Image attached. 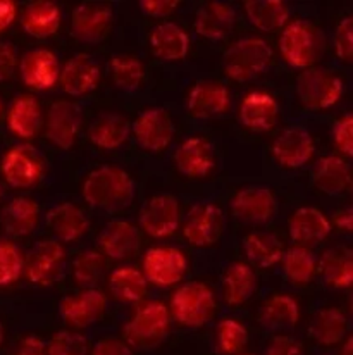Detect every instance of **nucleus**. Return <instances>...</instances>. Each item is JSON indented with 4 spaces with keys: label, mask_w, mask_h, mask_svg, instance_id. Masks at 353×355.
I'll list each match as a JSON object with an SVG mask.
<instances>
[{
    "label": "nucleus",
    "mask_w": 353,
    "mask_h": 355,
    "mask_svg": "<svg viewBox=\"0 0 353 355\" xmlns=\"http://www.w3.org/2000/svg\"><path fill=\"white\" fill-rule=\"evenodd\" d=\"M112 17V9L105 3L84 2L71 14V31L84 44H97L107 37Z\"/></svg>",
    "instance_id": "nucleus-14"
},
{
    "label": "nucleus",
    "mask_w": 353,
    "mask_h": 355,
    "mask_svg": "<svg viewBox=\"0 0 353 355\" xmlns=\"http://www.w3.org/2000/svg\"><path fill=\"white\" fill-rule=\"evenodd\" d=\"M282 271L295 286H305L312 282L317 269V259L309 248L291 247L282 254Z\"/></svg>",
    "instance_id": "nucleus-39"
},
{
    "label": "nucleus",
    "mask_w": 353,
    "mask_h": 355,
    "mask_svg": "<svg viewBox=\"0 0 353 355\" xmlns=\"http://www.w3.org/2000/svg\"><path fill=\"white\" fill-rule=\"evenodd\" d=\"M243 248L248 261L264 269L276 266L284 254L280 238L266 232L250 233L243 241Z\"/></svg>",
    "instance_id": "nucleus-37"
},
{
    "label": "nucleus",
    "mask_w": 353,
    "mask_h": 355,
    "mask_svg": "<svg viewBox=\"0 0 353 355\" xmlns=\"http://www.w3.org/2000/svg\"><path fill=\"white\" fill-rule=\"evenodd\" d=\"M47 355H88V342L81 333L57 331L47 345Z\"/></svg>",
    "instance_id": "nucleus-45"
},
{
    "label": "nucleus",
    "mask_w": 353,
    "mask_h": 355,
    "mask_svg": "<svg viewBox=\"0 0 353 355\" xmlns=\"http://www.w3.org/2000/svg\"><path fill=\"white\" fill-rule=\"evenodd\" d=\"M334 51L341 60H350L353 58V19L345 17L336 28L334 33Z\"/></svg>",
    "instance_id": "nucleus-46"
},
{
    "label": "nucleus",
    "mask_w": 353,
    "mask_h": 355,
    "mask_svg": "<svg viewBox=\"0 0 353 355\" xmlns=\"http://www.w3.org/2000/svg\"><path fill=\"white\" fill-rule=\"evenodd\" d=\"M245 12L250 23L260 31H274L284 26L289 10L281 0H246Z\"/></svg>",
    "instance_id": "nucleus-38"
},
{
    "label": "nucleus",
    "mask_w": 353,
    "mask_h": 355,
    "mask_svg": "<svg viewBox=\"0 0 353 355\" xmlns=\"http://www.w3.org/2000/svg\"><path fill=\"white\" fill-rule=\"evenodd\" d=\"M215 343L222 355H236L248 343V329L236 319H222L215 329Z\"/></svg>",
    "instance_id": "nucleus-42"
},
{
    "label": "nucleus",
    "mask_w": 353,
    "mask_h": 355,
    "mask_svg": "<svg viewBox=\"0 0 353 355\" xmlns=\"http://www.w3.org/2000/svg\"><path fill=\"white\" fill-rule=\"evenodd\" d=\"M231 211L242 221L264 225L276 216L278 202L269 188L248 187L233 197Z\"/></svg>",
    "instance_id": "nucleus-16"
},
{
    "label": "nucleus",
    "mask_w": 353,
    "mask_h": 355,
    "mask_svg": "<svg viewBox=\"0 0 353 355\" xmlns=\"http://www.w3.org/2000/svg\"><path fill=\"white\" fill-rule=\"evenodd\" d=\"M105 271V257L104 254L95 250H87L74 261L73 264V276L74 282L83 290L95 288L98 279L102 278Z\"/></svg>",
    "instance_id": "nucleus-43"
},
{
    "label": "nucleus",
    "mask_w": 353,
    "mask_h": 355,
    "mask_svg": "<svg viewBox=\"0 0 353 355\" xmlns=\"http://www.w3.org/2000/svg\"><path fill=\"white\" fill-rule=\"evenodd\" d=\"M0 116H2V101H0Z\"/></svg>",
    "instance_id": "nucleus-58"
},
{
    "label": "nucleus",
    "mask_w": 353,
    "mask_h": 355,
    "mask_svg": "<svg viewBox=\"0 0 353 355\" xmlns=\"http://www.w3.org/2000/svg\"><path fill=\"white\" fill-rule=\"evenodd\" d=\"M140 232L133 223L125 219H116L105 225L98 235V247L107 257L123 261L132 257L140 248Z\"/></svg>",
    "instance_id": "nucleus-22"
},
{
    "label": "nucleus",
    "mask_w": 353,
    "mask_h": 355,
    "mask_svg": "<svg viewBox=\"0 0 353 355\" xmlns=\"http://www.w3.org/2000/svg\"><path fill=\"white\" fill-rule=\"evenodd\" d=\"M348 318L340 309H323L317 312L309 326V335L316 340L319 345L331 347L340 343L347 336Z\"/></svg>",
    "instance_id": "nucleus-36"
},
{
    "label": "nucleus",
    "mask_w": 353,
    "mask_h": 355,
    "mask_svg": "<svg viewBox=\"0 0 353 355\" xmlns=\"http://www.w3.org/2000/svg\"><path fill=\"white\" fill-rule=\"evenodd\" d=\"M21 80L33 90H51L59 83L61 64L48 49H33L19 60Z\"/></svg>",
    "instance_id": "nucleus-15"
},
{
    "label": "nucleus",
    "mask_w": 353,
    "mask_h": 355,
    "mask_svg": "<svg viewBox=\"0 0 353 355\" xmlns=\"http://www.w3.org/2000/svg\"><path fill=\"white\" fill-rule=\"evenodd\" d=\"M133 135L141 148L148 152H161L172 141L174 123L165 109L152 107L136 118L133 124Z\"/></svg>",
    "instance_id": "nucleus-11"
},
{
    "label": "nucleus",
    "mask_w": 353,
    "mask_h": 355,
    "mask_svg": "<svg viewBox=\"0 0 353 355\" xmlns=\"http://www.w3.org/2000/svg\"><path fill=\"white\" fill-rule=\"evenodd\" d=\"M312 180L324 193L340 195L350 187V166L340 155H326L314 166Z\"/></svg>",
    "instance_id": "nucleus-32"
},
{
    "label": "nucleus",
    "mask_w": 353,
    "mask_h": 355,
    "mask_svg": "<svg viewBox=\"0 0 353 355\" xmlns=\"http://www.w3.org/2000/svg\"><path fill=\"white\" fill-rule=\"evenodd\" d=\"M7 126L17 138H33L42 126V107L31 95H19L7 112Z\"/></svg>",
    "instance_id": "nucleus-31"
},
{
    "label": "nucleus",
    "mask_w": 353,
    "mask_h": 355,
    "mask_svg": "<svg viewBox=\"0 0 353 355\" xmlns=\"http://www.w3.org/2000/svg\"><path fill=\"white\" fill-rule=\"evenodd\" d=\"M84 202L105 212L128 207L136 195L135 180L118 166H102L87 176L83 183Z\"/></svg>",
    "instance_id": "nucleus-1"
},
{
    "label": "nucleus",
    "mask_w": 353,
    "mask_h": 355,
    "mask_svg": "<svg viewBox=\"0 0 353 355\" xmlns=\"http://www.w3.org/2000/svg\"><path fill=\"white\" fill-rule=\"evenodd\" d=\"M334 226H338L341 232H352L353 230L352 209H343V211H338V214L334 216Z\"/></svg>",
    "instance_id": "nucleus-54"
},
{
    "label": "nucleus",
    "mask_w": 353,
    "mask_h": 355,
    "mask_svg": "<svg viewBox=\"0 0 353 355\" xmlns=\"http://www.w3.org/2000/svg\"><path fill=\"white\" fill-rule=\"evenodd\" d=\"M266 355H303V347L291 336H274L267 345Z\"/></svg>",
    "instance_id": "nucleus-48"
},
{
    "label": "nucleus",
    "mask_w": 353,
    "mask_h": 355,
    "mask_svg": "<svg viewBox=\"0 0 353 355\" xmlns=\"http://www.w3.org/2000/svg\"><path fill=\"white\" fill-rule=\"evenodd\" d=\"M174 164L181 175L203 178L214 169V152L206 138L192 137L181 141L174 152Z\"/></svg>",
    "instance_id": "nucleus-23"
},
{
    "label": "nucleus",
    "mask_w": 353,
    "mask_h": 355,
    "mask_svg": "<svg viewBox=\"0 0 353 355\" xmlns=\"http://www.w3.org/2000/svg\"><path fill=\"white\" fill-rule=\"evenodd\" d=\"M45 221L57 241L64 243L80 240L88 232V218L78 205L71 202H61L48 209Z\"/></svg>",
    "instance_id": "nucleus-25"
},
{
    "label": "nucleus",
    "mask_w": 353,
    "mask_h": 355,
    "mask_svg": "<svg viewBox=\"0 0 353 355\" xmlns=\"http://www.w3.org/2000/svg\"><path fill=\"white\" fill-rule=\"evenodd\" d=\"M273 155L282 168H303L314 155V140L302 126H293L278 135L273 144Z\"/></svg>",
    "instance_id": "nucleus-17"
},
{
    "label": "nucleus",
    "mask_w": 353,
    "mask_h": 355,
    "mask_svg": "<svg viewBox=\"0 0 353 355\" xmlns=\"http://www.w3.org/2000/svg\"><path fill=\"white\" fill-rule=\"evenodd\" d=\"M66 268V250L61 241L42 240L33 247L24 264L26 278L37 286H52Z\"/></svg>",
    "instance_id": "nucleus-7"
},
{
    "label": "nucleus",
    "mask_w": 353,
    "mask_h": 355,
    "mask_svg": "<svg viewBox=\"0 0 353 355\" xmlns=\"http://www.w3.org/2000/svg\"><path fill=\"white\" fill-rule=\"evenodd\" d=\"M179 2L176 0H140V9L145 16L168 17L176 10Z\"/></svg>",
    "instance_id": "nucleus-50"
},
{
    "label": "nucleus",
    "mask_w": 353,
    "mask_h": 355,
    "mask_svg": "<svg viewBox=\"0 0 353 355\" xmlns=\"http://www.w3.org/2000/svg\"><path fill=\"white\" fill-rule=\"evenodd\" d=\"M341 355H353V338L352 336H348L347 342H345L343 352H341Z\"/></svg>",
    "instance_id": "nucleus-55"
},
{
    "label": "nucleus",
    "mask_w": 353,
    "mask_h": 355,
    "mask_svg": "<svg viewBox=\"0 0 353 355\" xmlns=\"http://www.w3.org/2000/svg\"><path fill=\"white\" fill-rule=\"evenodd\" d=\"M16 3L12 0H0V33L6 31L16 19Z\"/></svg>",
    "instance_id": "nucleus-53"
},
{
    "label": "nucleus",
    "mask_w": 353,
    "mask_h": 355,
    "mask_svg": "<svg viewBox=\"0 0 353 355\" xmlns=\"http://www.w3.org/2000/svg\"><path fill=\"white\" fill-rule=\"evenodd\" d=\"M333 141L334 147L345 155L353 154V116L345 114L343 118L338 119L333 128Z\"/></svg>",
    "instance_id": "nucleus-47"
},
{
    "label": "nucleus",
    "mask_w": 353,
    "mask_h": 355,
    "mask_svg": "<svg viewBox=\"0 0 353 355\" xmlns=\"http://www.w3.org/2000/svg\"><path fill=\"white\" fill-rule=\"evenodd\" d=\"M3 343V324H2V321H0V345H2Z\"/></svg>",
    "instance_id": "nucleus-56"
},
{
    "label": "nucleus",
    "mask_w": 353,
    "mask_h": 355,
    "mask_svg": "<svg viewBox=\"0 0 353 355\" xmlns=\"http://www.w3.org/2000/svg\"><path fill=\"white\" fill-rule=\"evenodd\" d=\"M2 175L12 188H31L44 176V161L31 145H16L3 155Z\"/></svg>",
    "instance_id": "nucleus-10"
},
{
    "label": "nucleus",
    "mask_w": 353,
    "mask_h": 355,
    "mask_svg": "<svg viewBox=\"0 0 353 355\" xmlns=\"http://www.w3.org/2000/svg\"><path fill=\"white\" fill-rule=\"evenodd\" d=\"M236 23V10L231 3L209 2L197 10L195 31L207 40L217 42L229 35Z\"/></svg>",
    "instance_id": "nucleus-24"
},
{
    "label": "nucleus",
    "mask_w": 353,
    "mask_h": 355,
    "mask_svg": "<svg viewBox=\"0 0 353 355\" xmlns=\"http://www.w3.org/2000/svg\"><path fill=\"white\" fill-rule=\"evenodd\" d=\"M169 309L159 300H148L136 309L125 326V338L132 349L150 350L168 336L171 324Z\"/></svg>",
    "instance_id": "nucleus-2"
},
{
    "label": "nucleus",
    "mask_w": 353,
    "mask_h": 355,
    "mask_svg": "<svg viewBox=\"0 0 353 355\" xmlns=\"http://www.w3.org/2000/svg\"><path fill=\"white\" fill-rule=\"evenodd\" d=\"M273 51L262 38L246 37L236 40L224 54V71L228 78L239 81H250L267 71Z\"/></svg>",
    "instance_id": "nucleus-3"
},
{
    "label": "nucleus",
    "mask_w": 353,
    "mask_h": 355,
    "mask_svg": "<svg viewBox=\"0 0 353 355\" xmlns=\"http://www.w3.org/2000/svg\"><path fill=\"white\" fill-rule=\"evenodd\" d=\"M181 223L179 204L172 195H154L140 211V226L147 235L165 238L174 235Z\"/></svg>",
    "instance_id": "nucleus-9"
},
{
    "label": "nucleus",
    "mask_w": 353,
    "mask_h": 355,
    "mask_svg": "<svg viewBox=\"0 0 353 355\" xmlns=\"http://www.w3.org/2000/svg\"><path fill=\"white\" fill-rule=\"evenodd\" d=\"M129 133H132V124L125 116L118 112H105L91 123L88 137L98 148L116 150L126 144Z\"/></svg>",
    "instance_id": "nucleus-30"
},
{
    "label": "nucleus",
    "mask_w": 353,
    "mask_h": 355,
    "mask_svg": "<svg viewBox=\"0 0 353 355\" xmlns=\"http://www.w3.org/2000/svg\"><path fill=\"white\" fill-rule=\"evenodd\" d=\"M176 321L188 328H200L210 321L215 312V297L202 282H190L179 286L171 300Z\"/></svg>",
    "instance_id": "nucleus-4"
},
{
    "label": "nucleus",
    "mask_w": 353,
    "mask_h": 355,
    "mask_svg": "<svg viewBox=\"0 0 353 355\" xmlns=\"http://www.w3.org/2000/svg\"><path fill=\"white\" fill-rule=\"evenodd\" d=\"M10 355H47V345L40 336L30 335L17 343Z\"/></svg>",
    "instance_id": "nucleus-52"
},
{
    "label": "nucleus",
    "mask_w": 353,
    "mask_h": 355,
    "mask_svg": "<svg viewBox=\"0 0 353 355\" xmlns=\"http://www.w3.org/2000/svg\"><path fill=\"white\" fill-rule=\"evenodd\" d=\"M188 271V259L179 248L152 247L143 257V276L157 286H172Z\"/></svg>",
    "instance_id": "nucleus-8"
},
{
    "label": "nucleus",
    "mask_w": 353,
    "mask_h": 355,
    "mask_svg": "<svg viewBox=\"0 0 353 355\" xmlns=\"http://www.w3.org/2000/svg\"><path fill=\"white\" fill-rule=\"evenodd\" d=\"M2 197H3V188L2 184H0V200H2Z\"/></svg>",
    "instance_id": "nucleus-57"
},
{
    "label": "nucleus",
    "mask_w": 353,
    "mask_h": 355,
    "mask_svg": "<svg viewBox=\"0 0 353 355\" xmlns=\"http://www.w3.org/2000/svg\"><path fill=\"white\" fill-rule=\"evenodd\" d=\"M91 355H135L133 349L126 342L118 338L98 340L93 345Z\"/></svg>",
    "instance_id": "nucleus-51"
},
{
    "label": "nucleus",
    "mask_w": 353,
    "mask_h": 355,
    "mask_svg": "<svg viewBox=\"0 0 353 355\" xmlns=\"http://www.w3.org/2000/svg\"><path fill=\"white\" fill-rule=\"evenodd\" d=\"M320 275L331 288H350L353 283V254L347 247L327 248L319 261Z\"/></svg>",
    "instance_id": "nucleus-33"
},
{
    "label": "nucleus",
    "mask_w": 353,
    "mask_h": 355,
    "mask_svg": "<svg viewBox=\"0 0 353 355\" xmlns=\"http://www.w3.org/2000/svg\"><path fill=\"white\" fill-rule=\"evenodd\" d=\"M288 232L296 247L309 248L329 236L331 223L319 209L300 207L289 218Z\"/></svg>",
    "instance_id": "nucleus-21"
},
{
    "label": "nucleus",
    "mask_w": 353,
    "mask_h": 355,
    "mask_svg": "<svg viewBox=\"0 0 353 355\" xmlns=\"http://www.w3.org/2000/svg\"><path fill=\"white\" fill-rule=\"evenodd\" d=\"M111 76L116 87L121 88V90H138L145 78L143 62L136 58H129V55H118V58H112Z\"/></svg>",
    "instance_id": "nucleus-41"
},
{
    "label": "nucleus",
    "mask_w": 353,
    "mask_h": 355,
    "mask_svg": "<svg viewBox=\"0 0 353 355\" xmlns=\"http://www.w3.org/2000/svg\"><path fill=\"white\" fill-rule=\"evenodd\" d=\"M276 98L267 92H252L239 105V121L252 131H267L278 121Z\"/></svg>",
    "instance_id": "nucleus-27"
},
{
    "label": "nucleus",
    "mask_w": 353,
    "mask_h": 355,
    "mask_svg": "<svg viewBox=\"0 0 353 355\" xmlns=\"http://www.w3.org/2000/svg\"><path fill=\"white\" fill-rule=\"evenodd\" d=\"M150 49L157 59L174 62L188 55L190 38L176 23H162L150 33Z\"/></svg>",
    "instance_id": "nucleus-29"
},
{
    "label": "nucleus",
    "mask_w": 353,
    "mask_h": 355,
    "mask_svg": "<svg viewBox=\"0 0 353 355\" xmlns=\"http://www.w3.org/2000/svg\"><path fill=\"white\" fill-rule=\"evenodd\" d=\"M61 19L62 14L57 3L40 0V2H31L24 9L21 26L30 37L45 40L57 33V30L61 28Z\"/></svg>",
    "instance_id": "nucleus-28"
},
{
    "label": "nucleus",
    "mask_w": 353,
    "mask_h": 355,
    "mask_svg": "<svg viewBox=\"0 0 353 355\" xmlns=\"http://www.w3.org/2000/svg\"><path fill=\"white\" fill-rule=\"evenodd\" d=\"M298 319L300 309L296 300L289 295H282V293L271 297L262 305L259 314L260 324L267 331H288V329L295 328Z\"/></svg>",
    "instance_id": "nucleus-34"
},
{
    "label": "nucleus",
    "mask_w": 353,
    "mask_h": 355,
    "mask_svg": "<svg viewBox=\"0 0 353 355\" xmlns=\"http://www.w3.org/2000/svg\"><path fill=\"white\" fill-rule=\"evenodd\" d=\"M105 307H107V298L104 293L97 288H87L62 298L59 304V312L69 326L83 329L95 324L104 315Z\"/></svg>",
    "instance_id": "nucleus-12"
},
{
    "label": "nucleus",
    "mask_w": 353,
    "mask_h": 355,
    "mask_svg": "<svg viewBox=\"0 0 353 355\" xmlns=\"http://www.w3.org/2000/svg\"><path fill=\"white\" fill-rule=\"evenodd\" d=\"M257 275L245 262H231L222 275V295L226 304L242 305L253 295Z\"/></svg>",
    "instance_id": "nucleus-35"
},
{
    "label": "nucleus",
    "mask_w": 353,
    "mask_h": 355,
    "mask_svg": "<svg viewBox=\"0 0 353 355\" xmlns=\"http://www.w3.org/2000/svg\"><path fill=\"white\" fill-rule=\"evenodd\" d=\"M109 290L118 300L135 304L145 297L147 292V279L143 272L133 266L116 269L109 278Z\"/></svg>",
    "instance_id": "nucleus-40"
},
{
    "label": "nucleus",
    "mask_w": 353,
    "mask_h": 355,
    "mask_svg": "<svg viewBox=\"0 0 353 355\" xmlns=\"http://www.w3.org/2000/svg\"><path fill=\"white\" fill-rule=\"evenodd\" d=\"M231 95L217 81H199L188 95V112L197 119H214L229 109Z\"/></svg>",
    "instance_id": "nucleus-20"
},
{
    "label": "nucleus",
    "mask_w": 353,
    "mask_h": 355,
    "mask_svg": "<svg viewBox=\"0 0 353 355\" xmlns=\"http://www.w3.org/2000/svg\"><path fill=\"white\" fill-rule=\"evenodd\" d=\"M3 230L10 236H28L38 228L40 205L30 197H16L3 207L0 216Z\"/></svg>",
    "instance_id": "nucleus-26"
},
{
    "label": "nucleus",
    "mask_w": 353,
    "mask_h": 355,
    "mask_svg": "<svg viewBox=\"0 0 353 355\" xmlns=\"http://www.w3.org/2000/svg\"><path fill=\"white\" fill-rule=\"evenodd\" d=\"M319 35L314 24L296 19L284 28L280 37V51L286 62L296 69H309L319 55Z\"/></svg>",
    "instance_id": "nucleus-6"
},
{
    "label": "nucleus",
    "mask_w": 353,
    "mask_h": 355,
    "mask_svg": "<svg viewBox=\"0 0 353 355\" xmlns=\"http://www.w3.org/2000/svg\"><path fill=\"white\" fill-rule=\"evenodd\" d=\"M81 128V111L69 101H57L47 114V138L61 150H68L76 141Z\"/></svg>",
    "instance_id": "nucleus-18"
},
{
    "label": "nucleus",
    "mask_w": 353,
    "mask_h": 355,
    "mask_svg": "<svg viewBox=\"0 0 353 355\" xmlns=\"http://www.w3.org/2000/svg\"><path fill=\"white\" fill-rule=\"evenodd\" d=\"M343 81L320 67H309L296 80V95L300 102L312 111H324L336 105L343 97Z\"/></svg>",
    "instance_id": "nucleus-5"
},
{
    "label": "nucleus",
    "mask_w": 353,
    "mask_h": 355,
    "mask_svg": "<svg viewBox=\"0 0 353 355\" xmlns=\"http://www.w3.org/2000/svg\"><path fill=\"white\" fill-rule=\"evenodd\" d=\"M100 81V67L93 58L87 54H78L71 58L59 74V83L62 90L71 97H83L97 88Z\"/></svg>",
    "instance_id": "nucleus-19"
},
{
    "label": "nucleus",
    "mask_w": 353,
    "mask_h": 355,
    "mask_svg": "<svg viewBox=\"0 0 353 355\" xmlns=\"http://www.w3.org/2000/svg\"><path fill=\"white\" fill-rule=\"evenodd\" d=\"M242 355H255V354H242Z\"/></svg>",
    "instance_id": "nucleus-59"
},
{
    "label": "nucleus",
    "mask_w": 353,
    "mask_h": 355,
    "mask_svg": "<svg viewBox=\"0 0 353 355\" xmlns=\"http://www.w3.org/2000/svg\"><path fill=\"white\" fill-rule=\"evenodd\" d=\"M222 225L221 209L210 202H200L186 214L183 233L193 247H210L221 236Z\"/></svg>",
    "instance_id": "nucleus-13"
},
{
    "label": "nucleus",
    "mask_w": 353,
    "mask_h": 355,
    "mask_svg": "<svg viewBox=\"0 0 353 355\" xmlns=\"http://www.w3.org/2000/svg\"><path fill=\"white\" fill-rule=\"evenodd\" d=\"M24 259L16 243L0 238V286L10 285L21 276Z\"/></svg>",
    "instance_id": "nucleus-44"
},
{
    "label": "nucleus",
    "mask_w": 353,
    "mask_h": 355,
    "mask_svg": "<svg viewBox=\"0 0 353 355\" xmlns=\"http://www.w3.org/2000/svg\"><path fill=\"white\" fill-rule=\"evenodd\" d=\"M17 67V52L10 42L0 40V81H7Z\"/></svg>",
    "instance_id": "nucleus-49"
}]
</instances>
